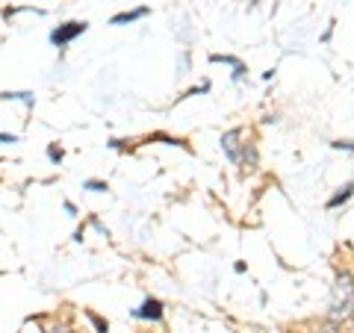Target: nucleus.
Masks as SVG:
<instances>
[{
  "label": "nucleus",
  "instance_id": "9b49d317",
  "mask_svg": "<svg viewBox=\"0 0 354 333\" xmlns=\"http://www.w3.org/2000/svg\"><path fill=\"white\" fill-rule=\"evenodd\" d=\"M6 142H18L15 136H6V133H0V145H6Z\"/></svg>",
  "mask_w": 354,
  "mask_h": 333
},
{
  "label": "nucleus",
  "instance_id": "39448f33",
  "mask_svg": "<svg viewBox=\"0 0 354 333\" xmlns=\"http://www.w3.org/2000/svg\"><path fill=\"white\" fill-rule=\"evenodd\" d=\"M148 15V9L145 6H139V9H133V12H121V15H115L109 24L113 27H121V24H130V21H136V18H145Z\"/></svg>",
  "mask_w": 354,
  "mask_h": 333
},
{
  "label": "nucleus",
  "instance_id": "423d86ee",
  "mask_svg": "<svg viewBox=\"0 0 354 333\" xmlns=\"http://www.w3.org/2000/svg\"><path fill=\"white\" fill-rule=\"evenodd\" d=\"M351 195H354V183H348L346 189H342V192H337L334 198H330V201H328V209H337L339 204H346V201H348V198H351Z\"/></svg>",
  "mask_w": 354,
  "mask_h": 333
},
{
  "label": "nucleus",
  "instance_id": "1a4fd4ad",
  "mask_svg": "<svg viewBox=\"0 0 354 333\" xmlns=\"http://www.w3.org/2000/svg\"><path fill=\"white\" fill-rule=\"evenodd\" d=\"M86 189H92V192H104L106 186H104V183H97V180H88V183H86Z\"/></svg>",
  "mask_w": 354,
  "mask_h": 333
},
{
  "label": "nucleus",
  "instance_id": "f257e3e1",
  "mask_svg": "<svg viewBox=\"0 0 354 333\" xmlns=\"http://www.w3.org/2000/svg\"><path fill=\"white\" fill-rule=\"evenodd\" d=\"M354 313V280L342 272L334 283V301H330V321H346Z\"/></svg>",
  "mask_w": 354,
  "mask_h": 333
},
{
  "label": "nucleus",
  "instance_id": "20e7f679",
  "mask_svg": "<svg viewBox=\"0 0 354 333\" xmlns=\"http://www.w3.org/2000/svg\"><path fill=\"white\" fill-rule=\"evenodd\" d=\"M133 316H136V318H153V321H157V318L162 316V304L153 301V298H148V301L142 304L139 310H133Z\"/></svg>",
  "mask_w": 354,
  "mask_h": 333
},
{
  "label": "nucleus",
  "instance_id": "7ed1b4c3",
  "mask_svg": "<svg viewBox=\"0 0 354 333\" xmlns=\"http://www.w3.org/2000/svg\"><path fill=\"white\" fill-rule=\"evenodd\" d=\"M86 32V21H68V24H62L59 30L50 32V41L57 44V48H65V44H71L77 36H83Z\"/></svg>",
  "mask_w": 354,
  "mask_h": 333
},
{
  "label": "nucleus",
  "instance_id": "0eeeda50",
  "mask_svg": "<svg viewBox=\"0 0 354 333\" xmlns=\"http://www.w3.org/2000/svg\"><path fill=\"white\" fill-rule=\"evenodd\" d=\"M213 62H225V65H230V68H234V77H236V80H242V74H245V65H242L239 59H234V57H213Z\"/></svg>",
  "mask_w": 354,
  "mask_h": 333
},
{
  "label": "nucleus",
  "instance_id": "f8f14e48",
  "mask_svg": "<svg viewBox=\"0 0 354 333\" xmlns=\"http://www.w3.org/2000/svg\"><path fill=\"white\" fill-rule=\"evenodd\" d=\"M48 333H71V330H65V327H57V325H53V327H48Z\"/></svg>",
  "mask_w": 354,
  "mask_h": 333
},
{
  "label": "nucleus",
  "instance_id": "6e6552de",
  "mask_svg": "<svg viewBox=\"0 0 354 333\" xmlns=\"http://www.w3.org/2000/svg\"><path fill=\"white\" fill-rule=\"evenodd\" d=\"M48 157H50L53 162H59V160H62V151H59L57 145H50V148H48Z\"/></svg>",
  "mask_w": 354,
  "mask_h": 333
},
{
  "label": "nucleus",
  "instance_id": "9d476101",
  "mask_svg": "<svg viewBox=\"0 0 354 333\" xmlns=\"http://www.w3.org/2000/svg\"><path fill=\"white\" fill-rule=\"evenodd\" d=\"M334 148H339V151H351V153H354V145H351V142H334Z\"/></svg>",
  "mask_w": 354,
  "mask_h": 333
},
{
  "label": "nucleus",
  "instance_id": "f03ea898",
  "mask_svg": "<svg viewBox=\"0 0 354 333\" xmlns=\"http://www.w3.org/2000/svg\"><path fill=\"white\" fill-rule=\"evenodd\" d=\"M239 139H242V130H230L221 136V148H225L230 162L242 165V169H254V165H257V153H254L248 142H239Z\"/></svg>",
  "mask_w": 354,
  "mask_h": 333
}]
</instances>
